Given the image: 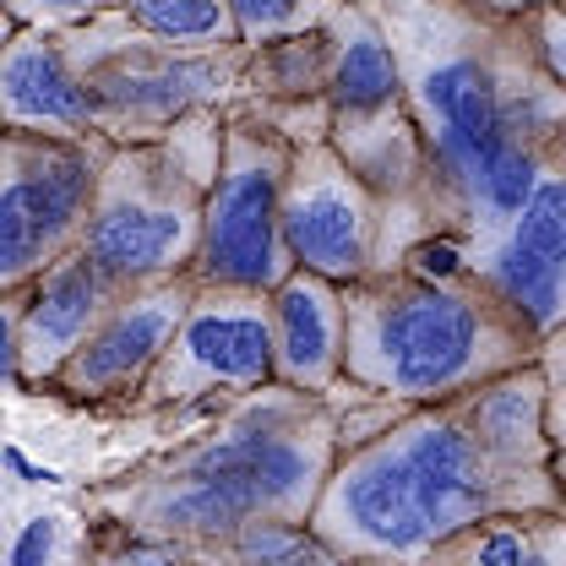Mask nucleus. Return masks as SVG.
Segmentation results:
<instances>
[{
	"label": "nucleus",
	"mask_w": 566,
	"mask_h": 566,
	"mask_svg": "<svg viewBox=\"0 0 566 566\" xmlns=\"http://www.w3.org/2000/svg\"><path fill=\"white\" fill-rule=\"evenodd\" d=\"M512 512H566L545 365L365 430L344 447L311 534L344 566H424L447 539Z\"/></svg>",
	"instance_id": "nucleus-1"
},
{
	"label": "nucleus",
	"mask_w": 566,
	"mask_h": 566,
	"mask_svg": "<svg viewBox=\"0 0 566 566\" xmlns=\"http://www.w3.org/2000/svg\"><path fill=\"white\" fill-rule=\"evenodd\" d=\"M403 71V104L430 169L436 240H495L556 169L566 87L539 66L528 17L447 0H370Z\"/></svg>",
	"instance_id": "nucleus-2"
},
{
	"label": "nucleus",
	"mask_w": 566,
	"mask_h": 566,
	"mask_svg": "<svg viewBox=\"0 0 566 566\" xmlns=\"http://www.w3.org/2000/svg\"><path fill=\"white\" fill-rule=\"evenodd\" d=\"M349 447L338 398L268 381L212 409L158 458L93 485L82 512L104 539L208 551L251 523H311Z\"/></svg>",
	"instance_id": "nucleus-3"
},
{
	"label": "nucleus",
	"mask_w": 566,
	"mask_h": 566,
	"mask_svg": "<svg viewBox=\"0 0 566 566\" xmlns=\"http://www.w3.org/2000/svg\"><path fill=\"white\" fill-rule=\"evenodd\" d=\"M424 251L436 268L409 256L392 273L344 289V381L354 392L392 409H424L545 359V344L528 333V322L469 273L463 245L424 240Z\"/></svg>",
	"instance_id": "nucleus-4"
},
{
	"label": "nucleus",
	"mask_w": 566,
	"mask_h": 566,
	"mask_svg": "<svg viewBox=\"0 0 566 566\" xmlns=\"http://www.w3.org/2000/svg\"><path fill=\"white\" fill-rule=\"evenodd\" d=\"M208 120L223 115H197L164 142L109 147L82 251L120 294L197 273L208 191L223 153V132H202Z\"/></svg>",
	"instance_id": "nucleus-5"
},
{
	"label": "nucleus",
	"mask_w": 566,
	"mask_h": 566,
	"mask_svg": "<svg viewBox=\"0 0 566 566\" xmlns=\"http://www.w3.org/2000/svg\"><path fill=\"white\" fill-rule=\"evenodd\" d=\"M71 66L82 71L98 115V137L109 142H164L197 115H223L245 98L251 50H175L142 33L126 11L61 33Z\"/></svg>",
	"instance_id": "nucleus-6"
},
{
	"label": "nucleus",
	"mask_w": 566,
	"mask_h": 566,
	"mask_svg": "<svg viewBox=\"0 0 566 566\" xmlns=\"http://www.w3.org/2000/svg\"><path fill=\"white\" fill-rule=\"evenodd\" d=\"M223 153L208 191V223H202V256L191 279L202 289H256L273 294L300 268L283 240V191L294 169L300 142L273 120L268 104L240 98L218 120Z\"/></svg>",
	"instance_id": "nucleus-7"
},
{
	"label": "nucleus",
	"mask_w": 566,
	"mask_h": 566,
	"mask_svg": "<svg viewBox=\"0 0 566 566\" xmlns=\"http://www.w3.org/2000/svg\"><path fill=\"white\" fill-rule=\"evenodd\" d=\"M109 147V137H0V294L87 245Z\"/></svg>",
	"instance_id": "nucleus-8"
},
{
	"label": "nucleus",
	"mask_w": 566,
	"mask_h": 566,
	"mask_svg": "<svg viewBox=\"0 0 566 566\" xmlns=\"http://www.w3.org/2000/svg\"><path fill=\"white\" fill-rule=\"evenodd\" d=\"M283 240L300 273H316L344 289L392 273L409 256L392 208L327 137H300L294 147L283 191Z\"/></svg>",
	"instance_id": "nucleus-9"
},
{
	"label": "nucleus",
	"mask_w": 566,
	"mask_h": 566,
	"mask_svg": "<svg viewBox=\"0 0 566 566\" xmlns=\"http://www.w3.org/2000/svg\"><path fill=\"white\" fill-rule=\"evenodd\" d=\"M268 381H279L273 294L197 289L175 344L164 349L132 415H180V409H208V403L218 409Z\"/></svg>",
	"instance_id": "nucleus-10"
},
{
	"label": "nucleus",
	"mask_w": 566,
	"mask_h": 566,
	"mask_svg": "<svg viewBox=\"0 0 566 566\" xmlns=\"http://www.w3.org/2000/svg\"><path fill=\"white\" fill-rule=\"evenodd\" d=\"M197 289H202L197 279L126 289L109 305V316L93 327V338L71 354V365L50 381V392L66 398V403H87V409H137L142 387L153 381L164 349L175 344Z\"/></svg>",
	"instance_id": "nucleus-11"
},
{
	"label": "nucleus",
	"mask_w": 566,
	"mask_h": 566,
	"mask_svg": "<svg viewBox=\"0 0 566 566\" xmlns=\"http://www.w3.org/2000/svg\"><path fill=\"white\" fill-rule=\"evenodd\" d=\"M120 289L104 279L87 251H71L50 273L0 294V354H6V381L11 392H50V381L71 365V354L93 338V327L109 316Z\"/></svg>",
	"instance_id": "nucleus-12"
},
{
	"label": "nucleus",
	"mask_w": 566,
	"mask_h": 566,
	"mask_svg": "<svg viewBox=\"0 0 566 566\" xmlns=\"http://www.w3.org/2000/svg\"><path fill=\"white\" fill-rule=\"evenodd\" d=\"M469 273L491 289L506 311L528 322L539 344L566 333V169L556 164L495 240L463 251Z\"/></svg>",
	"instance_id": "nucleus-13"
},
{
	"label": "nucleus",
	"mask_w": 566,
	"mask_h": 566,
	"mask_svg": "<svg viewBox=\"0 0 566 566\" xmlns=\"http://www.w3.org/2000/svg\"><path fill=\"white\" fill-rule=\"evenodd\" d=\"M0 115H6V132L98 137L93 93H87L82 71L71 66L61 33L6 28V50H0Z\"/></svg>",
	"instance_id": "nucleus-14"
},
{
	"label": "nucleus",
	"mask_w": 566,
	"mask_h": 566,
	"mask_svg": "<svg viewBox=\"0 0 566 566\" xmlns=\"http://www.w3.org/2000/svg\"><path fill=\"white\" fill-rule=\"evenodd\" d=\"M273 349L279 381L300 392H344V349H349V316H344V283L316 273H294L273 289Z\"/></svg>",
	"instance_id": "nucleus-15"
},
{
	"label": "nucleus",
	"mask_w": 566,
	"mask_h": 566,
	"mask_svg": "<svg viewBox=\"0 0 566 566\" xmlns=\"http://www.w3.org/2000/svg\"><path fill=\"white\" fill-rule=\"evenodd\" d=\"M424 566H566V512H512L447 539Z\"/></svg>",
	"instance_id": "nucleus-16"
},
{
	"label": "nucleus",
	"mask_w": 566,
	"mask_h": 566,
	"mask_svg": "<svg viewBox=\"0 0 566 566\" xmlns=\"http://www.w3.org/2000/svg\"><path fill=\"white\" fill-rule=\"evenodd\" d=\"M327 71H333L327 28L300 33V39H279L268 50H251L245 98H262V104H316V98H327Z\"/></svg>",
	"instance_id": "nucleus-17"
},
{
	"label": "nucleus",
	"mask_w": 566,
	"mask_h": 566,
	"mask_svg": "<svg viewBox=\"0 0 566 566\" xmlns=\"http://www.w3.org/2000/svg\"><path fill=\"white\" fill-rule=\"evenodd\" d=\"M126 17L137 22L142 33H153L158 44L197 50V55L240 44L229 0H126Z\"/></svg>",
	"instance_id": "nucleus-18"
},
{
	"label": "nucleus",
	"mask_w": 566,
	"mask_h": 566,
	"mask_svg": "<svg viewBox=\"0 0 566 566\" xmlns=\"http://www.w3.org/2000/svg\"><path fill=\"white\" fill-rule=\"evenodd\" d=\"M229 6H234L240 44H245V50H268V44H279V39H300V33L327 28V17H333L344 0H229Z\"/></svg>",
	"instance_id": "nucleus-19"
},
{
	"label": "nucleus",
	"mask_w": 566,
	"mask_h": 566,
	"mask_svg": "<svg viewBox=\"0 0 566 566\" xmlns=\"http://www.w3.org/2000/svg\"><path fill=\"white\" fill-rule=\"evenodd\" d=\"M115 11H126V0H6V28L76 33V28H93Z\"/></svg>",
	"instance_id": "nucleus-20"
},
{
	"label": "nucleus",
	"mask_w": 566,
	"mask_h": 566,
	"mask_svg": "<svg viewBox=\"0 0 566 566\" xmlns=\"http://www.w3.org/2000/svg\"><path fill=\"white\" fill-rule=\"evenodd\" d=\"M82 566H212L197 551H180V545H137V539H104L93 534Z\"/></svg>",
	"instance_id": "nucleus-21"
},
{
	"label": "nucleus",
	"mask_w": 566,
	"mask_h": 566,
	"mask_svg": "<svg viewBox=\"0 0 566 566\" xmlns=\"http://www.w3.org/2000/svg\"><path fill=\"white\" fill-rule=\"evenodd\" d=\"M545 436H551V469L566 495V354H545Z\"/></svg>",
	"instance_id": "nucleus-22"
},
{
	"label": "nucleus",
	"mask_w": 566,
	"mask_h": 566,
	"mask_svg": "<svg viewBox=\"0 0 566 566\" xmlns=\"http://www.w3.org/2000/svg\"><path fill=\"white\" fill-rule=\"evenodd\" d=\"M528 33H534L539 66L551 71L556 87H566V0H539L528 11Z\"/></svg>",
	"instance_id": "nucleus-23"
},
{
	"label": "nucleus",
	"mask_w": 566,
	"mask_h": 566,
	"mask_svg": "<svg viewBox=\"0 0 566 566\" xmlns=\"http://www.w3.org/2000/svg\"><path fill=\"white\" fill-rule=\"evenodd\" d=\"M61 545V517H28L22 534L11 539V562L6 566H50Z\"/></svg>",
	"instance_id": "nucleus-24"
},
{
	"label": "nucleus",
	"mask_w": 566,
	"mask_h": 566,
	"mask_svg": "<svg viewBox=\"0 0 566 566\" xmlns=\"http://www.w3.org/2000/svg\"><path fill=\"white\" fill-rule=\"evenodd\" d=\"M447 6H463V11H485V17H528L539 0H447Z\"/></svg>",
	"instance_id": "nucleus-25"
},
{
	"label": "nucleus",
	"mask_w": 566,
	"mask_h": 566,
	"mask_svg": "<svg viewBox=\"0 0 566 566\" xmlns=\"http://www.w3.org/2000/svg\"><path fill=\"white\" fill-rule=\"evenodd\" d=\"M556 164L566 169V120H562V137H556Z\"/></svg>",
	"instance_id": "nucleus-26"
}]
</instances>
